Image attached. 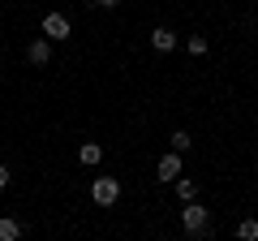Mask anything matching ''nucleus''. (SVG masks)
<instances>
[{
    "label": "nucleus",
    "instance_id": "obj_6",
    "mask_svg": "<svg viewBox=\"0 0 258 241\" xmlns=\"http://www.w3.org/2000/svg\"><path fill=\"white\" fill-rule=\"evenodd\" d=\"M151 47H155V52H172V47H176V35H172L168 26H159L155 35H151Z\"/></svg>",
    "mask_w": 258,
    "mask_h": 241
},
{
    "label": "nucleus",
    "instance_id": "obj_10",
    "mask_svg": "<svg viewBox=\"0 0 258 241\" xmlns=\"http://www.w3.org/2000/svg\"><path fill=\"white\" fill-rule=\"evenodd\" d=\"M176 194H181L185 203H189V198H198V186H194V181H185V176H181V181H176Z\"/></svg>",
    "mask_w": 258,
    "mask_h": 241
},
{
    "label": "nucleus",
    "instance_id": "obj_13",
    "mask_svg": "<svg viewBox=\"0 0 258 241\" xmlns=\"http://www.w3.org/2000/svg\"><path fill=\"white\" fill-rule=\"evenodd\" d=\"M5 186H9V168L0 164V190H5Z\"/></svg>",
    "mask_w": 258,
    "mask_h": 241
},
{
    "label": "nucleus",
    "instance_id": "obj_2",
    "mask_svg": "<svg viewBox=\"0 0 258 241\" xmlns=\"http://www.w3.org/2000/svg\"><path fill=\"white\" fill-rule=\"evenodd\" d=\"M91 198H95L99 207H112V203L120 198V186L112 181V176H95V186H91Z\"/></svg>",
    "mask_w": 258,
    "mask_h": 241
},
{
    "label": "nucleus",
    "instance_id": "obj_14",
    "mask_svg": "<svg viewBox=\"0 0 258 241\" xmlns=\"http://www.w3.org/2000/svg\"><path fill=\"white\" fill-rule=\"evenodd\" d=\"M95 5H99V9H116L120 0H95Z\"/></svg>",
    "mask_w": 258,
    "mask_h": 241
},
{
    "label": "nucleus",
    "instance_id": "obj_1",
    "mask_svg": "<svg viewBox=\"0 0 258 241\" xmlns=\"http://www.w3.org/2000/svg\"><path fill=\"white\" fill-rule=\"evenodd\" d=\"M181 224H185V232L189 237H207V207L203 203H185V211H181Z\"/></svg>",
    "mask_w": 258,
    "mask_h": 241
},
{
    "label": "nucleus",
    "instance_id": "obj_12",
    "mask_svg": "<svg viewBox=\"0 0 258 241\" xmlns=\"http://www.w3.org/2000/svg\"><path fill=\"white\" fill-rule=\"evenodd\" d=\"M185 47H189L194 56H203V52H207V39H198V35H194V39H185Z\"/></svg>",
    "mask_w": 258,
    "mask_h": 241
},
{
    "label": "nucleus",
    "instance_id": "obj_11",
    "mask_svg": "<svg viewBox=\"0 0 258 241\" xmlns=\"http://www.w3.org/2000/svg\"><path fill=\"white\" fill-rule=\"evenodd\" d=\"M237 232H241L245 241H254V237H258V220H241V228H237Z\"/></svg>",
    "mask_w": 258,
    "mask_h": 241
},
{
    "label": "nucleus",
    "instance_id": "obj_7",
    "mask_svg": "<svg viewBox=\"0 0 258 241\" xmlns=\"http://www.w3.org/2000/svg\"><path fill=\"white\" fill-rule=\"evenodd\" d=\"M78 159H82V164H99V159H103V147H99V142H82V151H78Z\"/></svg>",
    "mask_w": 258,
    "mask_h": 241
},
{
    "label": "nucleus",
    "instance_id": "obj_9",
    "mask_svg": "<svg viewBox=\"0 0 258 241\" xmlns=\"http://www.w3.org/2000/svg\"><path fill=\"white\" fill-rule=\"evenodd\" d=\"M168 142H172V151H189V147H194V138H189L185 130H176V134H172Z\"/></svg>",
    "mask_w": 258,
    "mask_h": 241
},
{
    "label": "nucleus",
    "instance_id": "obj_8",
    "mask_svg": "<svg viewBox=\"0 0 258 241\" xmlns=\"http://www.w3.org/2000/svg\"><path fill=\"white\" fill-rule=\"evenodd\" d=\"M18 237H22V224L5 215V220H0V241H18Z\"/></svg>",
    "mask_w": 258,
    "mask_h": 241
},
{
    "label": "nucleus",
    "instance_id": "obj_5",
    "mask_svg": "<svg viewBox=\"0 0 258 241\" xmlns=\"http://www.w3.org/2000/svg\"><path fill=\"white\" fill-rule=\"evenodd\" d=\"M159 176H164V181H176V176H181V151H168V155L159 159Z\"/></svg>",
    "mask_w": 258,
    "mask_h": 241
},
{
    "label": "nucleus",
    "instance_id": "obj_3",
    "mask_svg": "<svg viewBox=\"0 0 258 241\" xmlns=\"http://www.w3.org/2000/svg\"><path fill=\"white\" fill-rule=\"evenodd\" d=\"M43 35L47 39H69V18H64V13H47L43 18Z\"/></svg>",
    "mask_w": 258,
    "mask_h": 241
},
{
    "label": "nucleus",
    "instance_id": "obj_4",
    "mask_svg": "<svg viewBox=\"0 0 258 241\" xmlns=\"http://www.w3.org/2000/svg\"><path fill=\"white\" fill-rule=\"evenodd\" d=\"M26 61L30 65H47V61H52V43H47V39H35V43L26 47Z\"/></svg>",
    "mask_w": 258,
    "mask_h": 241
}]
</instances>
